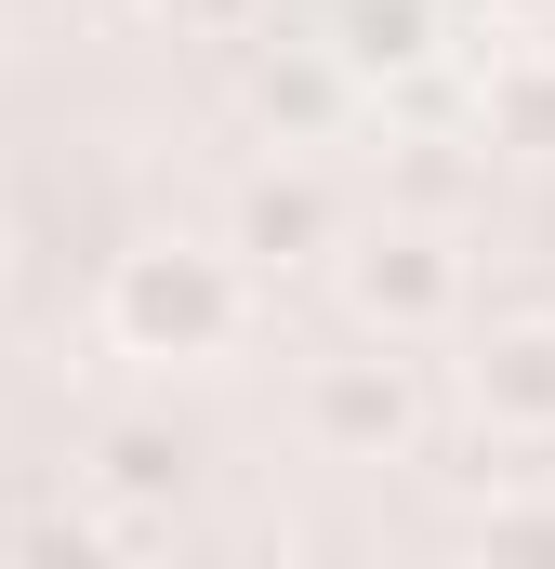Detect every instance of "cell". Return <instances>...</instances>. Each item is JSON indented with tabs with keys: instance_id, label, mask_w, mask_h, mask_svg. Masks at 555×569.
Returning a JSON list of instances; mask_svg holds the SVG:
<instances>
[{
	"instance_id": "obj_1",
	"label": "cell",
	"mask_w": 555,
	"mask_h": 569,
	"mask_svg": "<svg viewBox=\"0 0 555 569\" xmlns=\"http://www.w3.org/2000/svg\"><path fill=\"white\" fill-rule=\"evenodd\" d=\"M107 331H120V358H212L225 331H239V252H133L120 279H107Z\"/></svg>"
},
{
	"instance_id": "obj_2",
	"label": "cell",
	"mask_w": 555,
	"mask_h": 569,
	"mask_svg": "<svg viewBox=\"0 0 555 569\" xmlns=\"http://www.w3.org/2000/svg\"><path fill=\"white\" fill-rule=\"evenodd\" d=\"M304 437L331 450V463H397L423 437V385L411 358L384 345V358H317V385H304Z\"/></svg>"
},
{
	"instance_id": "obj_3",
	"label": "cell",
	"mask_w": 555,
	"mask_h": 569,
	"mask_svg": "<svg viewBox=\"0 0 555 569\" xmlns=\"http://www.w3.org/2000/svg\"><path fill=\"white\" fill-rule=\"evenodd\" d=\"M344 305H357L384 345H411V331H436V318L463 305V266H450V239H436V226H384V239H357V252H344Z\"/></svg>"
},
{
	"instance_id": "obj_4",
	"label": "cell",
	"mask_w": 555,
	"mask_h": 569,
	"mask_svg": "<svg viewBox=\"0 0 555 569\" xmlns=\"http://www.w3.org/2000/svg\"><path fill=\"white\" fill-rule=\"evenodd\" d=\"M331 239H344V212H331L317 172H252L239 186V239H225L239 266H317Z\"/></svg>"
},
{
	"instance_id": "obj_5",
	"label": "cell",
	"mask_w": 555,
	"mask_h": 569,
	"mask_svg": "<svg viewBox=\"0 0 555 569\" xmlns=\"http://www.w3.org/2000/svg\"><path fill=\"white\" fill-rule=\"evenodd\" d=\"M476 411L503 437H555V318H503L476 345Z\"/></svg>"
},
{
	"instance_id": "obj_6",
	"label": "cell",
	"mask_w": 555,
	"mask_h": 569,
	"mask_svg": "<svg viewBox=\"0 0 555 569\" xmlns=\"http://www.w3.org/2000/svg\"><path fill=\"white\" fill-rule=\"evenodd\" d=\"M252 107L304 146V133H331V120H344V67H331V53H265V67H252Z\"/></svg>"
},
{
	"instance_id": "obj_7",
	"label": "cell",
	"mask_w": 555,
	"mask_h": 569,
	"mask_svg": "<svg viewBox=\"0 0 555 569\" xmlns=\"http://www.w3.org/2000/svg\"><path fill=\"white\" fill-rule=\"evenodd\" d=\"M93 490H120V503L145 517V503H172V490H185V450H172L159 425H120L107 450H93Z\"/></svg>"
},
{
	"instance_id": "obj_8",
	"label": "cell",
	"mask_w": 555,
	"mask_h": 569,
	"mask_svg": "<svg viewBox=\"0 0 555 569\" xmlns=\"http://www.w3.org/2000/svg\"><path fill=\"white\" fill-rule=\"evenodd\" d=\"M490 133L529 146V159H555V53H516V67L490 80Z\"/></svg>"
},
{
	"instance_id": "obj_9",
	"label": "cell",
	"mask_w": 555,
	"mask_h": 569,
	"mask_svg": "<svg viewBox=\"0 0 555 569\" xmlns=\"http://www.w3.org/2000/svg\"><path fill=\"white\" fill-rule=\"evenodd\" d=\"M411 53H423V13H411V0H371L357 40H344V67H411Z\"/></svg>"
},
{
	"instance_id": "obj_10",
	"label": "cell",
	"mask_w": 555,
	"mask_h": 569,
	"mask_svg": "<svg viewBox=\"0 0 555 569\" xmlns=\"http://www.w3.org/2000/svg\"><path fill=\"white\" fill-rule=\"evenodd\" d=\"M476 543H503V557H555V503H490Z\"/></svg>"
},
{
	"instance_id": "obj_11",
	"label": "cell",
	"mask_w": 555,
	"mask_h": 569,
	"mask_svg": "<svg viewBox=\"0 0 555 569\" xmlns=\"http://www.w3.org/2000/svg\"><path fill=\"white\" fill-rule=\"evenodd\" d=\"M159 13H172V27H239L252 0H159Z\"/></svg>"
}]
</instances>
